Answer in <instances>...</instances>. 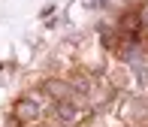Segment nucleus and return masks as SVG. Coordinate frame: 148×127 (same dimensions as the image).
Wrapping results in <instances>:
<instances>
[{"instance_id": "2", "label": "nucleus", "mask_w": 148, "mask_h": 127, "mask_svg": "<svg viewBox=\"0 0 148 127\" xmlns=\"http://www.w3.org/2000/svg\"><path fill=\"white\" fill-rule=\"evenodd\" d=\"M142 21L148 24V6H145V9H142Z\"/></svg>"}, {"instance_id": "3", "label": "nucleus", "mask_w": 148, "mask_h": 127, "mask_svg": "<svg viewBox=\"0 0 148 127\" xmlns=\"http://www.w3.org/2000/svg\"><path fill=\"white\" fill-rule=\"evenodd\" d=\"M85 3H88V6H94V3H103V0H85Z\"/></svg>"}, {"instance_id": "1", "label": "nucleus", "mask_w": 148, "mask_h": 127, "mask_svg": "<svg viewBox=\"0 0 148 127\" xmlns=\"http://www.w3.org/2000/svg\"><path fill=\"white\" fill-rule=\"evenodd\" d=\"M18 109H21L24 115H36V103H21Z\"/></svg>"}]
</instances>
